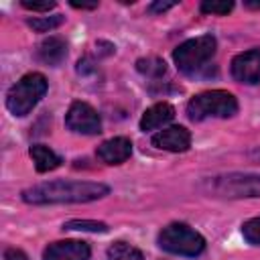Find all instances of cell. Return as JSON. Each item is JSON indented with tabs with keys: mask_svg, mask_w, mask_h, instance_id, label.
I'll return each mask as SVG.
<instances>
[{
	"mask_svg": "<svg viewBox=\"0 0 260 260\" xmlns=\"http://www.w3.org/2000/svg\"><path fill=\"white\" fill-rule=\"evenodd\" d=\"M110 193V187L93 181H49L22 191V201L32 205H51V203H85L95 201Z\"/></svg>",
	"mask_w": 260,
	"mask_h": 260,
	"instance_id": "obj_1",
	"label": "cell"
},
{
	"mask_svg": "<svg viewBox=\"0 0 260 260\" xmlns=\"http://www.w3.org/2000/svg\"><path fill=\"white\" fill-rule=\"evenodd\" d=\"M215 47H217V43H215L213 35H201V37L181 43L173 51V61H175L177 69L183 71L185 75H197L213 59Z\"/></svg>",
	"mask_w": 260,
	"mask_h": 260,
	"instance_id": "obj_2",
	"label": "cell"
},
{
	"mask_svg": "<svg viewBox=\"0 0 260 260\" xmlns=\"http://www.w3.org/2000/svg\"><path fill=\"white\" fill-rule=\"evenodd\" d=\"M238 112V100L225 89H209L193 95L187 104V116L193 122L207 118H230Z\"/></svg>",
	"mask_w": 260,
	"mask_h": 260,
	"instance_id": "obj_3",
	"label": "cell"
},
{
	"mask_svg": "<svg viewBox=\"0 0 260 260\" xmlns=\"http://www.w3.org/2000/svg\"><path fill=\"white\" fill-rule=\"evenodd\" d=\"M47 93V79L43 73H26L22 75L6 93V108L14 116H26Z\"/></svg>",
	"mask_w": 260,
	"mask_h": 260,
	"instance_id": "obj_4",
	"label": "cell"
},
{
	"mask_svg": "<svg viewBox=\"0 0 260 260\" xmlns=\"http://www.w3.org/2000/svg\"><path fill=\"white\" fill-rule=\"evenodd\" d=\"M158 246L177 256H199L205 250V240L187 223H171L158 234Z\"/></svg>",
	"mask_w": 260,
	"mask_h": 260,
	"instance_id": "obj_5",
	"label": "cell"
},
{
	"mask_svg": "<svg viewBox=\"0 0 260 260\" xmlns=\"http://www.w3.org/2000/svg\"><path fill=\"white\" fill-rule=\"evenodd\" d=\"M207 185H209V193H215L219 197H230V199L260 197V175L230 173L209 179Z\"/></svg>",
	"mask_w": 260,
	"mask_h": 260,
	"instance_id": "obj_6",
	"label": "cell"
},
{
	"mask_svg": "<svg viewBox=\"0 0 260 260\" xmlns=\"http://www.w3.org/2000/svg\"><path fill=\"white\" fill-rule=\"evenodd\" d=\"M65 124L69 130L77 134H100L102 132V120L87 102H73L67 110Z\"/></svg>",
	"mask_w": 260,
	"mask_h": 260,
	"instance_id": "obj_7",
	"label": "cell"
},
{
	"mask_svg": "<svg viewBox=\"0 0 260 260\" xmlns=\"http://www.w3.org/2000/svg\"><path fill=\"white\" fill-rule=\"evenodd\" d=\"M232 77L248 85L258 83L260 81V49L238 53L232 59Z\"/></svg>",
	"mask_w": 260,
	"mask_h": 260,
	"instance_id": "obj_8",
	"label": "cell"
},
{
	"mask_svg": "<svg viewBox=\"0 0 260 260\" xmlns=\"http://www.w3.org/2000/svg\"><path fill=\"white\" fill-rule=\"evenodd\" d=\"M152 146L169 152H185L191 146V134L185 126H169L152 136Z\"/></svg>",
	"mask_w": 260,
	"mask_h": 260,
	"instance_id": "obj_9",
	"label": "cell"
},
{
	"mask_svg": "<svg viewBox=\"0 0 260 260\" xmlns=\"http://www.w3.org/2000/svg\"><path fill=\"white\" fill-rule=\"evenodd\" d=\"M89 246L79 240L53 242L45 248L43 260H89Z\"/></svg>",
	"mask_w": 260,
	"mask_h": 260,
	"instance_id": "obj_10",
	"label": "cell"
},
{
	"mask_svg": "<svg viewBox=\"0 0 260 260\" xmlns=\"http://www.w3.org/2000/svg\"><path fill=\"white\" fill-rule=\"evenodd\" d=\"M132 154V142L126 136H114L102 142L95 150V156L106 165H122Z\"/></svg>",
	"mask_w": 260,
	"mask_h": 260,
	"instance_id": "obj_11",
	"label": "cell"
},
{
	"mask_svg": "<svg viewBox=\"0 0 260 260\" xmlns=\"http://www.w3.org/2000/svg\"><path fill=\"white\" fill-rule=\"evenodd\" d=\"M175 118V108L169 102H158L154 106H150L142 118H140V130L142 132H150L156 128H162L165 124H169Z\"/></svg>",
	"mask_w": 260,
	"mask_h": 260,
	"instance_id": "obj_12",
	"label": "cell"
},
{
	"mask_svg": "<svg viewBox=\"0 0 260 260\" xmlns=\"http://www.w3.org/2000/svg\"><path fill=\"white\" fill-rule=\"evenodd\" d=\"M37 57H39L41 63L55 67V65H59L67 57V43L61 37H49V39H45L39 45Z\"/></svg>",
	"mask_w": 260,
	"mask_h": 260,
	"instance_id": "obj_13",
	"label": "cell"
},
{
	"mask_svg": "<svg viewBox=\"0 0 260 260\" xmlns=\"http://www.w3.org/2000/svg\"><path fill=\"white\" fill-rule=\"evenodd\" d=\"M28 154H30V158L35 162V169L39 173H49V171H53V169H57L61 165V156L55 154L45 144H32L30 150H28Z\"/></svg>",
	"mask_w": 260,
	"mask_h": 260,
	"instance_id": "obj_14",
	"label": "cell"
},
{
	"mask_svg": "<svg viewBox=\"0 0 260 260\" xmlns=\"http://www.w3.org/2000/svg\"><path fill=\"white\" fill-rule=\"evenodd\" d=\"M108 260H144L142 252L126 242H114L108 248Z\"/></svg>",
	"mask_w": 260,
	"mask_h": 260,
	"instance_id": "obj_15",
	"label": "cell"
},
{
	"mask_svg": "<svg viewBox=\"0 0 260 260\" xmlns=\"http://www.w3.org/2000/svg\"><path fill=\"white\" fill-rule=\"evenodd\" d=\"M136 69L148 77H160L167 71V65L162 59L158 57H146V59H138L136 61Z\"/></svg>",
	"mask_w": 260,
	"mask_h": 260,
	"instance_id": "obj_16",
	"label": "cell"
},
{
	"mask_svg": "<svg viewBox=\"0 0 260 260\" xmlns=\"http://www.w3.org/2000/svg\"><path fill=\"white\" fill-rule=\"evenodd\" d=\"M65 230H81V232H108V225L104 221H91V219H69L63 223Z\"/></svg>",
	"mask_w": 260,
	"mask_h": 260,
	"instance_id": "obj_17",
	"label": "cell"
},
{
	"mask_svg": "<svg viewBox=\"0 0 260 260\" xmlns=\"http://www.w3.org/2000/svg\"><path fill=\"white\" fill-rule=\"evenodd\" d=\"M65 20V16L61 14H55V16H43V18H30L28 20V26L39 30V32H49L53 28H57L61 22Z\"/></svg>",
	"mask_w": 260,
	"mask_h": 260,
	"instance_id": "obj_18",
	"label": "cell"
},
{
	"mask_svg": "<svg viewBox=\"0 0 260 260\" xmlns=\"http://www.w3.org/2000/svg\"><path fill=\"white\" fill-rule=\"evenodd\" d=\"M242 236L246 238V242L254 244V246H260V215L258 217H252L248 221H244L242 225Z\"/></svg>",
	"mask_w": 260,
	"mask_h": 260,
	"instance_id": "obj_19",
	"label": "cell"
},
{
	"mask_svg": "<svg viewBox=\"0 0 260 260\" xmlns=\"http://www.w3.org/2000/svg\"><path fill=\"white\" fill-rule=\"evenodd\" d=\"M201 12H205V14H219V16H223V14H228L232 8H234V2H228V0H221V2H211V0H207V2H201Z\"/></svg>",
	"mask_w": 260,
	"mask_h": 260,
	"instance_id": "obj_20",
	"label": "cell"
},
{
	"mask_svg": "<svg viewBox=\"0 0 260 260\" xmlns=\"http://www.w3.org/2000/svg\"><path fill=\"white\" fill-rule=\"evenodd\" d=\"M20 6L22 8H26V10H37V12H49L51 8H55V2L53 0H43V2H30V0H22L20 2Z\"/></svg>",
	"mask_w": 260,
	"mask_h": 260,
	"instance_id": "obj_21",
	"label": "cell"
},
{
	"mask_svg": "<svg viewBox=\"0 0 260 260\" xmlns=\"http://www.w3.org/2000/svg\"><path fill=\"white\" fill-rule=\"evenodd\" d=\"M2 260H28V258H26V254H24L22 250H16V248H6V250H4Z\"/></svg>",
	"mask_w": 260,
	"mask_h": 260,
	"instance_id": "obj_22",
	"label": "cell"
},
{
	"mask_svg": "<svg viewBox=\"0 0 260 260\" xmlns=\"http://www.w3.org/2000/svg\"><path fill=\"white\" fill-rule=\"evenodd\" d=\"M177 2H152L150 6H148V12H165V10H169V8H173Z\"/></svg>",
	"mask_w": 260,
	"mask_h": 260,
	"instance_id": "obj_23",
	"label": "cell"
},
{
	"mask_svg": "<svg viewBox=\"0 0 260 260\" xmlns=\"http://www.w3.org/2000/svg\"><path fill=\"white\" fill-rule=\"evenodd\" d=\"M69 4H71L73 8H85V10H91V8H95V6H98V2H91V4H87V2H73V0H71Z\"/></svg>",
	"mask_w": 260,
	"mask_h": 260,
	"instance_id": "obj_24",
	"label": "cell"
},
{
	"mask_svg": "<svg viewBox=\"0 0 260 260\" xmlns=\"http://www.w3.org/2000/svg\"><path fill=\"white\" fill-rule=\"evenodd\" d=\"M250 158H254L256 162H260V146H256V148L250 150Z\"/></svg>",
	"mask_w": 260,
	"mask_h": 260,
	"instance_id": "obj_25",
	"label": "cell"
},
{
	"mask_svg": "<svg viewBox=\"0 0 260 260\" xmlns=\"http://www.w3.org/2000/svg\"><path fill=\"white\" fill-rule=\"evenodd\" d=\"M248 8H260V2H246Z\"/></svg>",
	"mask_w": 260,
	"mask_h": 260,
	"instance_id": "obj_26",
	"label": "cell"
}]
</instances>
